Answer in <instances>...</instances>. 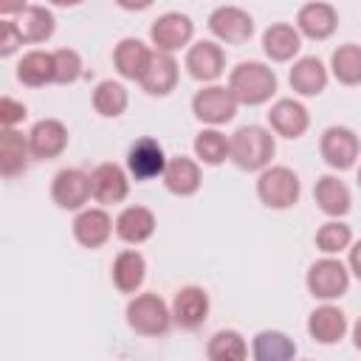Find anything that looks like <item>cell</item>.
<instances>
[{"mask_svg":"<svg viewBox=\"0 0 361 361\" xmlns=\"http://www.w3.org/2000/svg\"><path fill=\"white\" fill-rule=\"evenodd\" d=\"M276 155V135L262 124H243L228 135V161L243 172H262Z\"/></svg>","mask_w":361,"mask_h":361,"instance_id":"1","label":"cell"},{"mask_svg":"<svg viewBox=\"0 0 361 361\" xmlns=\"http://www.w3.org/2000/svg\"><path fill=\"white\" fill-rule=\"evenodd\" d=\"M226 87L231 90V96L237 99V104L257 107V104L271 102V96L279 87V79H276L274 68H268L265 62L248 59V62H240L237 68H231Z\"/></svg>","mask_w":361,"mask_h":361,"instance_id":"2","label":"cell"},{"mask_svg":"<svg viewBox=\"0 0 361 361\" xmlns=\"http://www.w3.org/2000/svg\"><path fill=\"white\" fill-rule=\"evenodd\" d=\"M124 316H127L130 330L138 333V336H147V338L166 336L169 327L175 324L172 322V307L158 293H135L127 302Z\"/></svg>","mask_w":361,"mask_h":361,"instance_id":"3","label":"cell"},{"mask_svg":"<svg viewBox=\"0 0 361 361\" xmlns=\"http://www.w3.org/2000/svg\"><path fill=\"white\" fill-rule=\"evenodd\" d=\"M299 195H302V180H299V175L290 166H282V164L274 166L271 164L257 178V197H259L262 206H268L274 212L296 206Z\"/></svg>","mask_w":361,"mask_h":361,"instance_id":"4","label":"cell"},{"mask_svg":"<svg viewBox=\"0 0 361 361\" xmlns=\"http://www.w3.org/2000/svg\"><path fill=\"white\" fill-rule=\"evenodd\" d=\"M305 285L313 299H322V302L341 299L350 290V268L338 257H322L307 268Z\"/></svg>","mask_w":361,"mask_h":361,"instance_id":"5","label":"cell"},{"mask_svg":"<svg viewBox=\"0 0 361 361\" xmlns=\"http://www.w3.org/2000/svg\"><path fill=\"white\" fill-rule=\"evenodd\" d=\"M319 152H322V161L336 169V172H347L358 164V155H361V138L355 135V130L344 127V124H333L322 133L319 138Z\"/></svg>","mask_w":361,"mask_h":361,"instance_id":"6","label":"cell"},{"mask_svg":"<svg viewBox=\"0 0 361 361\" xmlns=\"http://www.w3.org/2000/svg\"><path fill=\"white\" fill-rule=\"evenodd\" d=\"M237 99L231 96L228 87L223 85H206L192 96V113L197 121L209 124V127H220L228 124L237 116Z\"/></svg>","mask_w":361,"mask_h":361,"instance_id":"7","label":"cell"},{"mask_svg":"<svg viewBox=\"0 0 361 361\" xmlns=\"http://www.w3.org/2000/svg\"><path fill=\"white\" fill-rule=\"evenodd\" d=\"M166 164H169V158H166L161 141H155L152 135L135 138V141L130 144V149H127V175L135 178L138 183L164 178Z\"/></svg>","mask_w":361,"mask_h":361,"instance_id":"8","label":"cell"},{"mask_svg":"<svg viewBox=\"0 0 361 361\" xmlns=\"http://www.w3.org/2000/svg\"><path fill=\"white\" fill-rule=\"evenodd\" d=\"M93 197L90 175L76 166H65L51 180V200L65 212H82L87 209V200Z\"/></svg>","mask_w":361,"mask_h":361,"instance_id":"9","label":"cell"},{"mask_svg":"<svg viewBox=\"0 0 361 361\" xmlns=\"http://www.w3.org/2000/svg\"><path fill=\"white\" fill-rule=\"evenodd\" d=\"M192 37H195V23L189 14L180 11H166L155 17L149 25V39L161 54H175L180 48H189Z\"/></svg>","mask_w":361,"mask_h":361,"instance_id":"10","label":"cell"},{"mask_svg":"<svg viewBox=\"0 0 361 361\" xmlns=\"http://www.w3.org/2000/svg\"><path fill=\"white\" fill-rule=\"evenodd\" d=\"M209 31L226 45H243L254 34V17L240 6H217L209 14Z\"/></svg>","mask_w":361,"mask_h":361,"instance_id":"11","label":"cell"},{"mask_svg":"<svg viewBox=\"0 0 361 361\" xmlns=\"http://www.w3.org/2000/svg\"><path fill=\"white\" fill-rule=\"evenodd\" d=\"M183 68H186V73H189L195 82L212 85V82L220 79L223 71H226V51H223L217 42H212V39L192 42V45L186 48Z\"/></svg>","mask_w":361,"mask_h":361,"instance_id":"12","label":"cell"},{"mask_svg":"<svg viewBox=\"0 0 361 361\" xmlns=\"http://www.w3.org/2000/svg\"><path fill=\"white\" fill-rule=\"evenodd\" d=\"M172 322L180 327V330H197L206 319H209V293L206 288L200 285H183L175 290L172 296Z\"/></svg>","mask_w":361,"mask_h":361,"instance_id":"13","label":"cell"},{"mask_svg":"<svg viewBox=\"0 0 361 361\" xmlns=\"http://www.w3.org/2000/svg\"><path fill=\"white\" fill-rule=\"evenodd\" d=\"M265 116H268V130L279 138H290V141L302 138L310 127V113L296 99H276Z\"/></svg>","mask_w":361,"mask_h":361,"instance_id":"14","label":"cell"},{"mask_svg":"<svg viewBox=\"0 0 361 361\" xmlns=\"http://www.w3.org/2000/svg\"><path fill=\"white\" fill-rule=\"evenodd\" d=\"M116 231V220L102 206H87L73 217V240L82 248H102Z\"/></svg>","mask_w":361,"mask_h":361,"instance_id":"15","label":"cell"},{"mask_svg":"<svg viewBox=\"0 0 361 361\" xmlns=\"http://www.w3.org/2000/svg\"><path fill=\"white\" fill-rule=\"evenodd\" d=\"M68 127L59 118H39L28 130V147L31 158L37 161H54L68 149Z\"/></svg>","mask_w":361,"mask_h":361,"instance_id":"16","label":"cell"},{"mask_svg":"<svg viewBox=\"0 0 361 361\" xmlns=\"http://www.w3.org/2000/svg\"><path fill=\"white\" fill-rule=\"evenodd\" d=\"M90 189H93V200L102 203V206L124 203L127 195H130L127 169L118 166V164H113V161L99 164V166L90 172Z\"/></svg>","mask_w":361,"mask_h":361,"instance_id":"17","label":"cell"},{"mask_svg":"<svg viewBox=\"0 0 361 361\" xmlns=\"http://www.w3.org/2000/svg\"><path fill=\"white\" fill-rule=\"evenodd\" d=\"M336 28H338V11L330 3L313 0V3H305L296 11V31L307 39L324 42L336 34Z\"/></svg>","mask_w":361,"mask_h":361,"instance_id":"18","label":"cell"},{"mask_svg":"<svg viewBox=\"0 0 361 361\" xmlns=\"http://www.w3.org/2000/svg\"><path fill=\"white\" fill-rule=\"evenodd\" d=\"M152 54L149 45L138 37H124L118 39V45L113 48V68L121 79H130V82H141V76L147 73L149 62H152Z\"/></svg>","mask_w":361,"mask_h":361,"instance_id":"19","label":"cell"},{"mask_svg":"<svg viewBox=\"0 0 361 361\" xmlns=\"http://www.w3.org/2000/svg\"><path fill=\"white\" fill-rule=\"evenodd\" d=\"M350 324H347V316L341 307L324 302L319 305L310 316H307V333L316 344H338L344 336H347Z\"/></svg>","mask_w":361,"mask_h":361,"instance_id":"20","label":"cell"},{"mask_svg":"<svg viewBox=\"0 0 361 361\" xmlns=\"http://www.w3.org/2000/svg\"><path fill=\"white\" fill-rule=\"evenodd\" d=\"M288 82L299 96H319L330 82V71L319 56H299L288 71Z\"/></svg>","mask_w":361,"mask_h":361,"instance_id":"21","label":"cell"},{"mask_svg":"<svg viewBox=\"0 0 361 361\" xmlns=\"http://www.w3.org/2000/svg\"><path fill=\"white\" fill-rule=\"evenodd\" d=\"M313 200L316 206L330 217V220H341L350 209H353V195L350 186L338 178V175H322L313 186Z\"/></svg>","mask_w":361,"mask_h":361,"instance_id":"22","label":"cell"},{"mask_svg":"<svg viewBox=\"0 0 361 361\" xmlns=\"http://www.w3.org/2000/svg\"><path fill=\"white\" fill-rule=\"evenodd\" d=\"M155 214L147 206H127L116 217V237L127 245H141L155 234Z\"/></svg>","mask_w":361,"mask_h":361,"instance_id":"23","label":"cell"},{"mask_svg":"<svg viewBox=\"0 0 361 361\" xmlns=\"http://www.w3.org/2000/svg\"><path fill=\"white\" fill-rule=\"evenodd\" d=\"M178 76H180V68H178V59L172 54H161L155 51L152 54V62L147 68V73L141 76V90L147 96H169L175 87H178Z\"/></svg>","mask_w":361,"mask_h":361,"instance_id":"24","label":"cell"},{"mask_svg":"<svg viewBox=\"0 0 361 361\" xmlns=\"http://www.w3.org/2000/svg\"><path fill=\"white\" fill-rule=\"evenodd\" d=\"M164 186L166 192L178 195V197H189L200 189L203 183V172H200V164L195 158H186V155H175L169 158L166 169H164Z\"/></svg>","mask_w":361,"mask_h":361,"instance_id":"25","label":"cell"},{"mask_svg":"<svg viewBox=\"0 0 361 361\" xmlns=\"http://www.w3.org/2000/svg\"><path fill=\"white\" fill-rule=\"evenodd\" d=\"M110 276H113L116 290H121V293H138L141 285H144V279H147V259H144V254L135 251V248L118 251L116 259H113Z\"/></svg>","mask_w":361,"mask_h":361,"instance_id":"26","label":"cell"},{"mask_svg":"<svg viewBox=\"0 0 361 361\" xmlns=\"http://www.w3.org/2000/svg\"><path fill=\"white\" fill-rule=\"evenodd\" d=\"M262 51L271 62H290L302 51V34L290 23H271L262 31Z\"/></svg>","mask_w":361,"mask_h":361,"instance_id":"27","label":"cell"},{"mask_svg":"<svg viewBox=\"0 0 361 361\" xmlns=\"http://www.w3.org/2000/svg\"><path fill=\"white\" fill-rule=\"evenodd\" d=\"M28 161H31L28 135H23L20 130H3L0 133V175L11 180L28 169Z\"/></svg>","mask_w":361,"mask_h":361,"instance_id":"28","label":"cell"},{"mask_svg":"<svg viewBox=\"0 0 361 361\" xmlns=\"http://www.w3.org/2000/svg\"><path fill=\"white\" fill-rule=\"evenodd\" d=\"M254 361H296V341L282 330H259L251 341Z\"/></svg>","mask_w":361,"mask_h":361,"instance_id":"29","label":"cell"},{"mask_svg":"<svg viewBox=\"0 0 361 361\" xmlns=\"http://www.w3.org/2000/svg\"><path fill=\"white\" fill-rule=\"evenodd\" d=\"M17 28L23 34L25 42L37 45V42H45L54 37V28H56V20H54V11L45 8V6H23V11L17 14Z\"/></svg>","mask_w":361,"mask_h":361,"instance_id":"30","label":"cell"},{"mask_svg":"<svg viewBox=\"0 0 361 361\" xmlns=\"http://www.w3.org/2000/svg\"><path fill=\"white\" fill-rule=\"evenodd\" d=\"M17 79L25 87H45L54 82V54L51 51H28L17 62Z\"/></svg>","mask_w":361,"mask_h":361,"instance_id":"31","label":"cell"},{"mask_svg":"<svg viewBox=\"0 0 361 361\" xmlns=\"http://www.w3.org/2000/svg\"><path fill=\"white\" fill-rule=\"evenodd\" d=\"M90 102H93V110H96L102 118H118V116L127 110V104H130V93H127V87H124L121 82H116V79H102V82L93 87Z\"/></svg>","mask_w":361,"mask_h":361,"instance_id":"32","label":"cell"},{"mask_svg":"<svg viewBox=\"0 0 361 361\" xmlns=\"http://www.w3.org/2000/svg\"><path fill=\"white\" fill-rule=\"evenodd\" d=\"M330 73L338 85L358 87L361 85V45L344 42L330 54Z\"/></svg>","mask_w":361,"mask_h":361,"instance_id":"33","label":"cell"},{"mask_svg":"<svg viewBox=\"0 0 361 361\" xmlns=\"http://www.w3.org/2000/svg\"><path fill=\"white\" fill-rule=\"evenodd\" d=\"M209 361H248V341L240 330H217L206 344Z\"/></svg>","mask_w":361,"mask_h":361,"instance_id":"34","label":"cell"},{"mask_svg":"<svg viewBox=\"0 0 361 361\" xmlns=\"http://www.w3.org/2000/svg\"><path fill=\"white\" fill-rule=\"evenodd\" d=\"M195 158L206 166H220L228 158V135H223L217 127H206L195 135Z\"/></svg>","mask_w":361,"mask_h":361,"instance_id":"35","label":"cell"},{"mask_svg":"<svg viewBox=\"0 0 361 361\" xmlns=\"http://www.w3.org/2000/svg\"><path fill=\"white\" fill-rule=\"evenodd\" d=\"M353 245V228L344 220H327L316 231V248L324 257H336Z\"/></svg>","mask_w":361,"mask_h":361,"instance_id":"36","label":"cell"},{"mask_svg":"<svg viewBox=\"0 0 361 361\" xmlns=\"http://www.w3.org/2000/svg\"><path fill=\"white\" fill-rule=\"evenodd\" d=\"M54 54V85H73L82 76V56L73 48H56Z\"/></svg>","mask_w":361,"mask_h":361,"instance_id":"37","label":"cell"},{"mask_svg":"<svg viewBox=\"0 0 361 361\" xmlns=\"http://www.w3.org/2000/svg\"><path fill=\"white\" fill-rule=\"evenodd\" d=\"M25 116H28V110H25L23 102H17V99H11V96H3V99H0V127H3V130H17V124H20Z\"/></svg>","mask_w":361,"mask_h":361,"instance_id":"38","label":"cell"},{"mask_svg":"<svg viewBox=\"0 0 361 361\" xmlns=\"http://www.w3.org/2000/svg\"><path fill=\"white\" fill-rule=\"evenodd\" d=\"M23 42L25 39H23L17 23L14 20H3V25H0V56H11Z\"/></svg>","mask_w":361,"mask_h":361,"instance_id":"39","label":"cell"},{"mask_svg":"<svg viewBox=\"0 0 361 361\" xmlns=\"http://www.w3.org/2000/svg\"><path fill=\"white\" fill-rule=\"evenodd\" d=\"M347 251H350V254H347V268H350V274L361 282V240H355Z\"/></svg>","mask_w":361,"mask_h":361,"instance_id":"40","label":"cell"},{"mask_svg":"<svg viewBox=\"0 0 361 361\" xmlns=\"http://www.w3.org/2000/svg\"><path fill=\"white\" fill-rule=\"evenodd\" d=\"M353 344H355V350L361 353V316H358L355 324H353Z\"/></svg>","mask_w":361,"mask_h":361,"instance_id":"41","label":"cell"},{"mask_svg":"<svg viewBox=\"0 0 361 361\" xmlns=\"http://www.w3.org/2000/svg\"><path fill=\"white\" fill-rule=\"evenodd\" d=\"M355 180H358V186H361V166H358V178H355Z\"/></svg>","mask_w":361,"mask_h":361,"instance_id":"42","label":"cell"},{"mask_svg":"<svg viewBox=\"0 0 361 361\" xmlns=\"http://www.w3.org/2000/svg\"><path fill=\"white\" fill-rule=\"evenodd\" d=\"M302 361H310V358H302Z\"/></svg>","mask_w":361,"mask_h":361,"instance_id":"43","label":"cell"}]
</instances>
